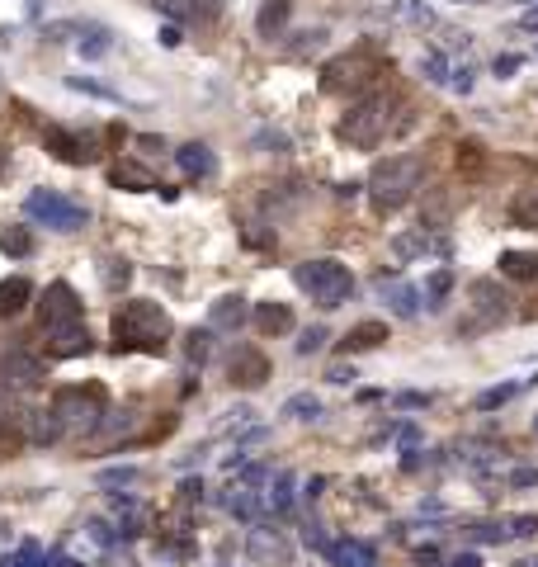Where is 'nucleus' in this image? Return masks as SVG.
Returning a JSON list of instances; mask_svg holds the SVG:
<instances>
[{"mask_svg":"<svg viewBox=\"0 0 538 567\" xmlns=\"http://www.w3.org/2000/svg\"><path fill=\"white\" fill-rule=\"evenodd\" d=\"M175 336L171 312L151 298H128V303L113 312V350H138V355H161Z\"/></svg>","mask_w":538,"mask_h":567,"instance_id":"obj_1","label":"nucleus"},{"mask_svg":"<svg viewBox=\"0 0 538 567\" xmlns=\"http://www.w3.org/2000/svg\"><path fill=\"white\" fill-rule=\"evenodd\" d=\"M420 185H425V157L397 152V157L374 165V175H368V199H374L378 213H397L420 194Z\"/></svg>","mask_w":538,"mask_h":567,"instance_id":"obj_2","label":"nucleus"},{"mask_svg":"<svg viewBox=\"0 0 538 567\" xmlns=\"http://www.w3.org/2000/svg\"><path fill=\"white\" fill-rule=\"evenodd\" d=\"M293 284L302 293L312 298L316 308H340L349 293H355V275H349V265H340V260H331V256H322V260H302V265H293Z\"/></svg>","mask_w":538,"mask_h":567,"instance_id":"obj_3","label":"nucleus"},{"mask_svg":"<svg viewBox=\"0 0 538 567\" xmlns=\"http://www.w3.org/2000/svg\"><path fill=\"white\" fill-rule=\"evenodd\" d=\"M392 109H397L392 95H368L345 114L335 132H340V142H349L355 152H374V147L392 132Z\"/></svg>","mask_w":538,"mask_h":567,"instance_id":"obj_4","label":"nucleus"},{"mask_svg":"<svg viewBox=\"0 0 538 567\" xmlns=\"http://www.w3.org/2000/svg\"><path fill=\"white\" fill-rule=\"evenodd\" d=\"M382 76V53L378 47H355V53L335 57L322 66V90L326 95H359Z\"/></svg>","mask_w":538,"mask_h":567,"instance_id":"obj_5","label":"nucleus"},{"mask_svg":"<svg viewBox=\"0 0 538 567\" xmlns=\"http://www.w3.org/2000/svg\"><path fill=\"white\" fill-rule=\"evenodd\" d=\"M53 416L66 426H80V430H95L99 421H105V388L99 383H66V388H57L53 397Z\"/></svg>","mask_w":538,"mask_h":567,"instance_id":"obj_6","label":"nucleus"},{"mask_svg":"<svg viewBox=\"0 0 538 567\" xmlns=\"http://www.w3.org/2000/svg\"><path fill=\"white\" fill-rule=\"evenodd\" d=\"M467 308H473V317H463L458 331H463V336H482V331H492V326L506 322L510 298H506V289H500L496 279H473V284H467Z\"/></svg>","mask_w":538,"mask_h":567,"instance_id":"obj_7","label":"nucleus"},{"mask_svg":"<svg viewBox=\"0 0 538 567\" xmlns=\"http://www.w3.org/2000/svg\"><path fill=\"white\" fill-rule=\"evenodd\" d=\"M24 213H29V218H38L43 227H53V232H80V227H86V208L71 204V199L57 194V190H33L24 199Z\"/></svg>","mask_w":538,"mask_h":567,"instance_id":"obj_8","label":"nucleus"},{"mask_svg":"<svg viewBox=\"0 0 538 567\" xmlns=\"http://www.w3.org/2000/svg\"><path fill=\"white\" fill-rule=\"evenodd\" d=\"M38 317H43V331L66 326V322H80V298H76L71 284H66V279L47 284L43 298H38Z\"/></svg>","mask_w":538,"mask_h":567,"instance_id":"obj_9","label":"nucleus"},{"mask_svg":"<svg viewBox=\"0 0 538 567\" xmlns=\"http://www.w3.org/2000/svg\"><path fill=\"white\" fill-rule=\"evenodd\" d=\"M47 378V364L24 350H0V388H38Z\"/></svg>","mask_w":538,"mask_h":567,"instance_id":"obj_10","label":"nucleus"},{"mask_svg":"<svg viewBox=\"0 0 538 567\" xmlns=\"http://www.w3.org/2000/svg\"><path fill=\"white\" fill-rule=\"evenodd\" d=\"M227 378H231V388H260L269 378V355L260 345H237L227 355Z\"/></svg>","mask_w":538,"mask_h":567,"instance_id":"obj_11","label":"nucleus"},{"mask_svg":"<svg viewBox=\"0 0 538 567\" xmlns=\"http://www.w3.org/2000/svg\"><path fill=\"white\" fill-rule=\"evenodd\" d=\"M47 336V355L53 360H76V355H90V326L86 322H66V326H53V331H43Z\"/></svg>","mask_w":538,"mask_h":567,"instance_id":"obj_12","label":"nucleus"},{"mask_svg":"<svg viewBox=\"0 0 538 567\" xmlns=\"http://www.w3.org/2000/svg\"><path fill=\"white\" fill-rule=\"evenodd\" d=\"M43 142H47V152H53L57 161H71V165H86V161L99 157L90 147V138H76V132H66V128H47Z\"/></svg>","mask_w":538,"mask_h":567,"instance_id":"obj_13","label":"nucleus"},{"mask_svg":"<svg viewBox=\"0 0 538 567\" xmlns=\"http://www.w3.org/2000/svg\"><path fill=\"white\" fill-rule=\"evenodd\" d=\"M246 298L241 293H227V298H217L213 312H208V331H241L246 326Z\"/></svg>","mask_w":538,"mask_h":567,"instance_id":"obj_14","label":"nucleus"},{"mask_svg":"<svg viewBox=\"0 0 538 567\" xmlns=\"http://www.w3.org/2000/svg\"><path fill=\"white\" fill-rule=\"evenodd\" d=\"M175 161H180V171L189 180H213V171H217V157L208 152L204 142H184L175 152Z\"/></svg>","mask_w":538,"mask_h":567,"instance_id":"obj_15","label":"nucleus"},{"mask_svg":"<svg viewBox=\"0 0 538 567\" xmlns=\"http://www.w3.org/2000/svg\"><path fill=\"white\" fill-rule=\"evenodd\" d=\"M256 331L260 336H283V331H293V308L289 303H256Z\"/></svg>","mask_w":538,"mask_h":567,"instance_id":"obj_16","label":"nucleus"},{"mask_svg":"<svg viewBox=\"0 0 538 567\" xmlns=\"http://www.w3.org/2000/svg\"><path fill=\"white\" fill-rule=\"evenodd\" d=\"M29 298H33V284L24 275H10V279H0V317H14V312H24L29 308Z\"/></svg>","mask_w":538,"mask_h":567,"instance_id":"obj_17","label":"nucleus"},{"mask_svg":"<svg viewBox=\"0 0 538 567\" xmlns=\"http://www.w3.org/2000/svg\"><path fill=\"white\" fill-rule=\"evenodd\" d=\"M289 14H293V0H265L260 14H256V29H260V38H279L283 24H289Z\"/></svg>","mask_w":538,"mask_h":567,"instance_id":"obj_18","label":"nucleus"},{"mask_svg":"<svg viewBox=\"0 0 538 567\" xmlns=\"http://www.w3.org/2000/svg\"><path fill=\"white\" fill-rule=\"evenodd\" d=\"M382 341H388V326H382V322H359V326H349L340 336V350L349 355V350H374Z\"/></svg>","mask_w":538,"mask_h":567,"instance_id":"obj_19","label":"nucleus"},{"mask_svg":"<svg viewBox=\"0 0 538 567\" xmlns=\"http://www.w3.org/2000/svg\"><path fill=\"white\" fill-rule=\"evenodd\" d=\"M500 275L519 284L538 279V251H500Z\"/></svg>","mask_w":538,"mask_h":567,"instance_id":"obj_20","label":"nucleus"},{"mask_svg":"<svg viewBox=\"0 0 538 567\" xmlns=\"http://www.w3.org/2000/svg\"><path fill=\"white\" fill-rule=\"evenodd\" d=\"M510 223L515 227H538V185L515 190V199H510Z\"/></svg>","mask_w":538,"mask_h":567,"instance_id":"obj_21","label":"nucleus"},{"mask_svg":"<svg viewBox=\"0 0 538 567\" xmlns=\"http://www.w3.org/2000/svg\"><path fill=\"white\" fill-rule=\"evenodd\" d=\"M24 426H29V440L33 444H53V440H62V421L53 411H29L24 416Z\"/></svg>","mask_w":538,"mask_h":567,"instance_id":"obj_22","label":"nucleus"},{"mask_svg":"<svg viewBox=\"0 0 538 567\" xmlns=\"http://www.w3.org/2000/svg\"><path fill=\"white\" fill-rule=\"evenodd\" d=\"M382 298L392 303L397 317H416L420 312V293L411 289V284H388V279H382Z\"/></svg>","mask_w":538,"mask_h":567,"instance_id":"obj_23","label":"nucleus"},{"mask_svg":"<svg viewBox=\"0 0 538 567\" xmlns=\"http://www.w3.org/2000/svg\"><path fill=\"white\" fill-rule=\"evenodd\" d=\"M0 251H5L10 260H24V256H33V232H29V227H20V223H14V227H5V232H0Z\"/></svg>","mask_w":538,"mask_h":567,"instance_id":"obj_24","label":"nucleus"},{"mask_svg":"<svg viewBox=\"0 0 538 567\" xmlns=\"http://www.w3.org/2000/svg\"><path fill=\"white\" fill-rule=\"evenodd\" d=\"M392 14H397V20H407V24H416V29L434 24V10L425 5V0H392Z\"/></svg>","mask_w":538,"mask_h":567,"instance_id":"obj_25","label":"nucleus"},{"mask_svg":"<svg viewBox=\"0 0 538 567\" xmlns=\"http://www.w3.org/2000/svg\"><path fill=\"white\" fill-rule=\"evenodd\" d=\"M283 416H289V421H316V416H322V402H316L312 393H293L289 402H283Z\"/></svg>","mask_w":538,"mask_h":567,"instance_id":"obj_26","label":"nucleus"},{"mask_svg":"<svg viewBox=\"0 0 538 567\" xmlns=\"http://www.w3.org/2000/svg\"><path fill=\"white\" fill-rule=\"evenodd\" d=\"M20 430H24V416L10 402H0V444H20Z\"/></svg>","mask_w":538,"mask_h":567,"instance_id":"obj_27","label":"nucleus"},{"mask_svg":"<svg viewBox=\"0 0 538 567\" xmlns=\"http://www.w3.org/2000/svg\"><path fill=\"white\" fill-rule=\"evenodd\" d=\"M109 53V33L105 29H80V57H105Z\"/></svg>","mask_w":538,"mask_h":567,"instance_id":"obj_28","label":"nucleus"},{"mask_svg":"<svg viewBox=\"0 0 538 567\" xmlns=\"http://www.w3.org/2000/svg\"><path fill=\"white\" fill-rule=\"evenodd\" d=\"M213 350V331H189V345H184V355H189V364H204Z\"/></svg>","mask_w":538,"mask_h":567,"instance_id":"obj_29","label":"nucleus"},{"mask_svg":"<svg viewBox=\"0 0 538 567\" xmlns=\"http://www.w3.org/2000/svg\"><path fill=\"white\" fill-rule=\"evenodd\" d=\"M515 393H519V383H500V388H486V393L477 397V407H482V411H492V407H500V402H510Z\"/></svg>","mask_w":538,"mask_h":567,"instance_id":"obj_30","label":"nucleus"},{"mask_svg":"<svg viewBox=\"0 0 538 567\" xmlns=\"http://www.w3.org/2000/svg\"><path fill=\"white\" fill-rule=\"evenodd\" d=\"M99 275H105V284H109V289H123V284L132 279L128 260H105V270H99Z\"/></svg>","mask_w":538,"mask_h":567,"instance_id":"obj_31","label":"nucleus"},{"mask_svg":"<svg viewBox=\"0 0 538 567\" xmlns=\"http://www.w3.org/2000/svg\"><path fill=\"white\" fill-rule=\"evenodd\" d=\"M189 20H217L223 14V0H194V5H184Z\"/></svg>","mask_w":538,"mask_h":567,"instance_id":"obj_32","label":"nucleus"},{"mask_svg":"<svg viewBox=\"0 0 538 567\" xmlns=\"http://www.w3.org/2000/svg\"><path fill=\"white\" fill-rule=\"evenodd\" d=\"M463 165H467V171H482V147L477 142H463L458 147V171H463Z\"/></svg>","mask_w":538,"mask_h":567,"instance_id":"obj_33","label":"nucleus"},{"mask_svg":"<svg viewBox=\"0 0 538 567\" xmlns=\"http://www.w3.org/2000/svg\"><path fill=\"white\" fill-rule=\"evenodd\" d=\"M322 345H326V331H322V326H316V331H307V336L298 341V350H302V355H316Z\"/></svg>","mask_w":538,"mask_h":567,"instance_id":"obj_34","label":"nucleus"},{"mask_svg":"<svg viewBox=\"0 0 538 567\" xmlns=\"http://www.w3.org/2000/svg\"><path fill=\"white\" fill-rule=\"evenodd\" d=\"M420 72H425L430 80H444V57H440V53H430V57H420Z\"/></svg>","mask_w":538,"mask_h":567,"instance_id":"obj_35","label":"nucleus"},{"mask_svg":"<svg viewBox=\"0 0 538 567\" xmlns=\"http://www.w3.org/2000/svg\"><path fill=\"white\" fill-rule=\"evenodd\" d=\"M449 284H453V275H449V270H440V275L430 279V298H444V293H449Z\"/></svg>","mask_w":538,"mask_h":567,"instance_id":"obj_36","label":"nucleus"},{"mask_svg":"<svg viewBox=\"0 0 538 567\" xmlns=\"http://www.w3.org/2000/svg\"><path fill=\"white\" fill-rule=\"evenodd\" d=\"M515 72H519V57H515V53L496 57V76H515Z\"/></svg>","mask_w":538,"mask_h":567,"instance_id":"obj_37","label":"nucleus"},{"mask_svg":"<svg viewBox=\"0 0 538 567\" xmlns=\"http://www.w3.org/2000/svg\"><path fill=\"white\" fill-rule=\"evenodd\" d=\"M453 90H473V66H458V72H453Z\"/></svg>","mask_w":538,"mask_h":567,"instance_id":"obj_38","label":"nucleus"},{"mask_svg":"<svg viewBox=\"0 0 538 567\" xmlns=\"http://www.w3.org/2000/svg\"><path fill=\"white\" fill-rule=\"evenodd\" d=\"M397 402H401V407H430V397H425V393H401Z\"/></svg>","mask_w":538,"mask_h":567,"instance_id":"obj_39","label":"nucleus"},{"mask_svg":"<svg viewBox=\"0 0 538 567\" xmlns=\"http://www.w3.org/2000/svg\"><path fill=\"white\" fill-rule=\"evenodd\" d=\"M510 482H515V487H534V482H538V469H519Z\"/></svg>","mask_w":538,"mask_h":567,"instance_id":"obj_40","label":"nucleus"},{"mask_svg":"<svg viewBox=\"0 0 538 567\" xmlns=\"http://www.w3.org/2000/svg\"><path fill=\"white\" fill-rule=\"evenodd\" d=\"M519 24H525L529 33H538V5H529L525 14H519Z\"/></svg>","mask_w":538,"mask_h":567,"instance_id":"obj_41","label":"nucleus"},{"mask_svg":"<svg viewBox=\"0 0 538 567\" xmlns=\"http://www.w3.org/2000/svg\"><path fill=\"white\" fill-rule=\"evenodd\" d=\"M156 10H165V14H175V20H180V14H184V0H156Z\"/></svg>","mask_w":538,"mask_h":567,"instance_id":"obj_42","label":"nucleus"},{"mask_svg":"<svg viewBox=\"0 0 538 567\" xmlns=\"http://www.w3.org/2000/svg\"><path fill=\"white\" fill-rule=\"evenodd\" d=\"M161 43L165 47H180V29H161Z\"/></svg>","mask_w":538,"mask_h":567,"instance_id":"obj_43","label":"nucleus"},{"mask_svg":"<svg viewBox=\"0 0 538 567\" xmlns=\"http://www.w3.org/2000/svg\"><path fill=\"white\" fill-rule=\"evenodd\" d=\"M534 430H538V421H534Z\"/></svg>","mask_w":538,"mask_h":567,"instance_id":"obj_44","label":"nucleus"}]
</instances>
